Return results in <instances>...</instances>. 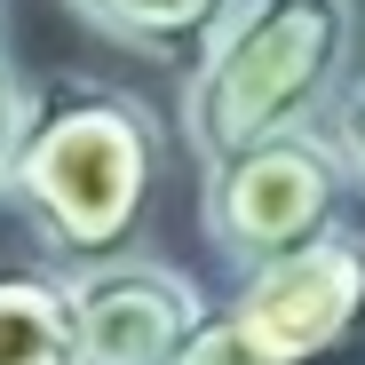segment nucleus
I'll return each mask as SVG.
<instances>
[{
  "instance_id": "f257e3e1",
  "label": "nucleus",
  "mask_w": 365,
  "mask_h": 365,
  "mask_svg": "<svg viewBox=\"0 0 365 365\" xmlns=\"http://www.w3.org/2000/svg\"><path fill=\"white\" fill-rule=\"evenodd\" d=\"M159 182V128L128 88L48 80L24 103L9 191L32 207L40 238L72 262H111L135 238Z\"/></svg>"
},
{
  "instance_id": "f03ea898",
  "label": "nucleus",
  "mask_w": 365,
  "mask_h": 365,
  "mask_svg": "<svg viewBox=\"0 0 365 365\" xmlns=\"http://www.w3.org/2000/svg\"><path fill=\"white\" fill-rule=\"evenodd\" d=\"M349 40L357 0H230L182 88L191 151L215 167L334 111V96L349 88Z\"/></svg>"
},
{
  "instance_id": "7ed1b4c3",
  "label": "nucleus",
  "mask_w": 365,
  "mask_h": 365,
  "mask_svg": "<svg viewBox=\"0 0 365 365\" xmlns=\"http://www.w3.org/2000/svg\"><path fill=\"white\" fill-rule=\"evenodd\" d=\"M357 334H365V238L326 230L247 270L230 310H207V326L175 365H326Z\"/></svg>"
},
{
  "instance_id": "20e7f679",
  "label": "nucleus",
  "mask_w": 365,
  "mask_h": 365,
  "mask_svg": "<svg viewBox=\"0 0 365 365\" xmlns=\"http://www.w3.org/2000/svg\"><path fill=\"white\" fill-rule=\"evenodd\" d=\"M349 151L334 135L310 128H286L238 159L207 167V238L215 255H230L238 270H262L310 238L341 230V199H349Z\"/></svg>"
},
{
  "instance_id": "39448f33",
  "label": "nucleus",
  "mask_w": 365,
  "mask_h": 365,
  "mask_svg": "<svg viewBox=\"0 0 365 365\" xmlns=\"http://www.w3.org/2000/svg\"><path fill=\"white\" fill-rule=\"evenodd\" d=\"M207 326L199 286L167 262H88L72 278V334L80 365H175Z\"/></svg>"
},
{
  "instance_id": "423d86ee",
  "label": "nucleus",
  "mask_w": 365,
  "mask_h": 365,
  "mask_svg": "<svg viewBox=\"0 0 365 365\" xmlns=\"http://www.w3.org/2000/svg\"><path fill=\"white\" fill-rule=\"evenodd\" d=\"M64 9L135 56H199L230 16V0H64Z\"/></svg>"
},
{
  "instance_id": "0eeeda50",
  "label": "nucleus",
  "mask_w": 365,
  "mask_h": 365,
  "mask_svg": "<svg viewBox=\"0 0 365 365\" xmlns=\"http://www.w3.org/2000/svg\"><path fill=\"white\" fill-rule=\"evenodd\" d=\"M0 365H80L72 286L40 270H0Z\"/></svg>"
},
{
  "instance_id": "6e6552de",
  "label": "nucleus",
  "mask_w": 365,
  "mask_h": 365,
  "mask_svg": "<svg viewBox=\"0 0 365 365\" xmlns=\"http://www.w3.org/2000/svg\"><path fill=\"white\" fill-rule=\"evenodd\" d=\"M24 103H32V88H16L9 56H0V191H9V159H16V135H24Z\"/></svg>"
},
{
  "instance_id": "1a4fd4ad",
  "label": "nucleus",
  "mask_w": 365,
  "mask_h": 365,
  "mask_svg": "<svg viewBox=\"0 0 365 365\" xmlns=\"http://www.w3.org/2000/svg\"><path fill=\"white\" fill-rule=\"evenodd\" d=\"M334 143H341L349 167L365 175V80H349V88L334 96Z\"/></svg>"
},
{
  "instance_id": "9d476101",
  "label": "nucleus",
  "mask_w": 365,
  "mask_h": 365,
  "mask_svg": "<svg viewBox=\"0 0 365 365\" xmlns=\"http://www.w3.org/2000/svg\"><path fill=\"white\" fill-rule=\"evenodd\" d=\"M0 9H9V0H0Z\"/></svg>"
}]
</instances>
